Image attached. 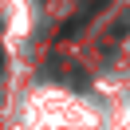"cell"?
I'll list each match as a JSON object with an SVG mask.
<instances>
[{
  "instance_id": "obj_1",
  "label": "cell",
  "mask_w": 130,
  "mask_h": 130,
  "mask_svg": "<svg viewBox=\"0 0 130 130\" xmlns=\"http://www.w3.org/2000/svg\"><path fill=\"white\" fill-rule=\"evenodd\" d=\"M0 59H4V55H0Z\"/></svg>"
}]
</instances>
